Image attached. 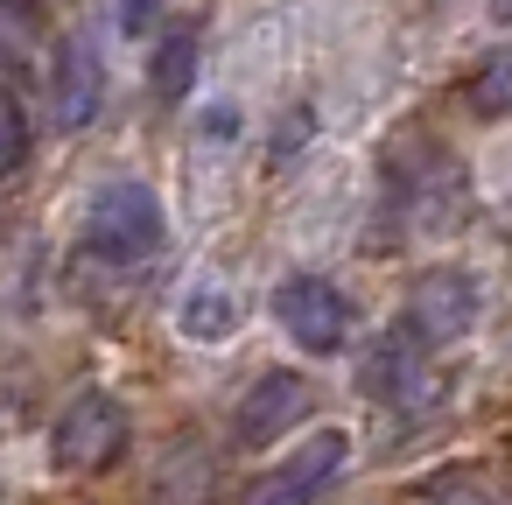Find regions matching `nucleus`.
Returning a JSON list of instances; mask_svg holds the SVG:
<instances>
[{
	"mask_svg": "<svg viewBox=\"0 0 512 505\" xmlns=\"http://www.w3.org/2000/svg\"><path fill=\"white\" fill-rule=\"evenodd\" d=\"M197 64H204L197 29H162V36H155V64H148L155 99H162V106H183V99H190V85H197Z\"/></svg>",
	"mask_w": 512,
	"mask_h": 505,
	"instance_id": "10",
	"label": "nucleus"
},
{
	"mask_svg": "<svg viewBox=\"0 0 512 505\" xmlns=\"http://www.w3.org/2000/svg\"><path fill=\"white\" fill-rule=\"evenodd\" d=\"M407 323H414V337H421V344H449V337H463V330L477 323V281H470L463 267L428 274V281L414 288Z\"/></svg>",
	"mask_w": 512,
	"mask_h": 505,
	"instance_id": "7",
	"label": "nucleus"
},
{
	"mask_svg": "<svg viewBox=\"0 0 512 505\" xmlns=\"http://www.w3.org/2000/svg\"><path fill=\"white\" fill-rule=\"evenodd\" d=\"M491 8H498V15H512V0H491Z\"/></svg>",
	"mask_w": 512,
	"mask_h": 505,
	"instance_id": "13",
	"label": "nucleus"
},
{
	"mask_svg": "<svg viewBox=\"0 0 512 505\" xmlns=\"http://www.w3.org/2000/svg\"><path fill=\"white\" fill-rule=\"evenodd\" d=\"M421 351H428V344L414 337V323L386 330V337L365 351V365H358V386H365V393H379V400H386V393H407V386H414V372H421Z\"/></svg>",
	"mask_w": 512,
	"mask_h": 505,
	"instance_id": "8",
	"label": "nucleus"
},
{
	"mask_svg": "<svg viewBox=\"0 0 512 505\" xmlns=\"http://www.w3.org/2000/svg\"><path fill=\"white\" fill-rule=\"evenodd\" d=\"M169 239V211L148 183H106L85 211V253L106 267H141Z\"/></svg>",
	"mask_w": 512,
	"mask_h": 505,
	"instance_id": "1",
	"label": "nucleus"
},
{
	"mask_svg": "<svg viewBox=\"0 0 512 505\" xmlns=\"http://www.w3.org/2000/svg\"><path fill=\"white\" fill-rule=\"evenodd\" d=\"M351 463V435L344 428H316L309 442H295L288 456H274V470L253 484V505H316Z\"/></svg>",
	"mask_w": 512,
	"mask_h": 505,
	"instance_id": "3",
	"label": "nucleus"
},
{
	"mask_svg": "<svg viewBox=\"0 0 512 505\" xmlns=\"http://www.w3.org/2000/svg\"><path fill=\"white\" fill-rule=\"evenodd\" d=\"M183 337L190 344H225L232 330H239V288L232 281H218V274H204L190 295H183Z\"/></svg>",
	"mask_w": 512,
	"mask_h": 505,
	"instance_id": "9",
	"label": "nucleus"
},
{
	"mask_svg": "<svg viewBox=\"0 0 512 505\" xmlns=\"http://www.w3.org/2000/svg\"><path fill=\"white\" fill-rule=\"evenodd\" d=\"M274 323L288 330L295 351L330 358V351L351 344V330H358V302H351L330 274H288V281L274 288Z\"/></svg>",
	"mask_w": 512,
	"mask_h": 505,
	"instance_id": "2",
	"label": "nucleus"
},
{
	"mask_svg": "<svg viewBox=\"0 0 512 505\" xmlns=\"http://www.w3.org/2000/svg\"><path fill=\"white\" fill-rule=\"evenodd\" d=\"M470 113H484V120H512V43H498L477 71H470Z\"/></svg>",
	"mask_w": 512,
	"mask_h": 505,
	"instance_id": "11",
	"label": "nucleus"
},
{
	"mask_svg": "<svg viewBox=\"0 0 512 505\" xmlns=\"http://www.w3.org/2000/svg\"><path fill=\"white\" fill-rule=\"evenodd\" d=\"M120 442H127V407H120L106 386H92V393H78V400L57 414L50 456H57L64 470H99V463L120 456Z\"/></svg>",
	"mask_w": 512,
	"mask_h": 505,
	"instance_id": "4",
	"label": "nucleus"
},
{
	"mask_svg": "<svg viewBox=\"0 0 512 505\" xmlns=\"http://www.w3.org/2000/svg\"><path fill=\"white\" fill-rule=\"evenodd\" d=\"M302 421H309V379L302 372H260L239 393V407H232V442L239 449H267V442H281Z\"/></svg>",
	"mask_w": 512,
	"mask_h": 505,
	"instance_id": "5",
	"label": "nucleus"
},
{
	"mask_svg": "<svg viewBox=\"0 0 512 505\" xmlns=\"http://www.w3.org/2000/svg\"><path fill=\"white\" fill-rule=\"evenodd\" d=\"M162 8H169V0H113V29L120 36H155Z\"/></svg>",
	"mask_w": 512,
	"mask_h": 505,
	"instance_id": "12",
	"label": "nucleus"
},
{
	"mask_svg": "<svg viewBox=\"0 0 512 505\" xmlns=\"http://www.w3.org/2000/svg\"><path fill=\"white\" fill-rule=\"evenodd\" d=\"M463 505H470V498H463Z\"/></svg>",
	"mask_w": 512,
	"mask_h": 505,
	"instance_id": "14",
	"label": "nucleus"
},
{
	"mask_svg": "<svg viewBox=\"0 0 512 505\" xmlns=\"http://www.w3.org/2000/svg\"><path fill=\"white\" fill-rule=\"evenodd\" d=\"M99 106H106V64H99V50L85 36H64V50L50 64V120L64 134H78Z\"/></svg>",
	"mask_w": 512,
	"mask_h": 505,
	"instance_id": "6",
	"label": "nucleus"
}]
</instances>
